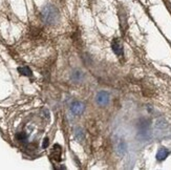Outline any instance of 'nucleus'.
<instances>
[{
	"label": "nucleus",
	"mask_w": 171,
	"mask_h": 170,
	"mask_svg": "<svg viewBox=\"0 0 171 170\" xmlns=\"http://www.w3.org/2000/svg\"><path fill=\"white\" fill-rule=\"evenodd\" d=\"M41 18H42V21H43L45 24L53 25V24H56V23L59 21L60 14H59V11L55 8L54 5H52V4H47V5H45L43 9H42Z\"/></svg>",
	"instance_id": "obj_1"
},
{
	"label": "nucleus",
	"mask_w": 171,
	"mask_h": 170,
	"mask_svg": "<svg viewBox=\"0 0 171 170\" xmlns=\"http://www.w3.org/2000/svg\"><path fill=\"white\" fill-rule=\"evenodd\" d=\"M97 103L99 104V105H107L108 102H109V94L106 93V91H100L97 94Z\"/></svg>",
	"instance_id": "obj_2"
},
{
	"label": "nucleus",
	"mask_w": 171,
	"mask_h": 170,
	"mask_svg": "<svg viewBox=\"0 0 171 170\" xmlns=\"http://www.w3.org/2000/svg\"><path fill=\"white\" fill-rule=\"evenodd\" d=\"M84 109H85L84 104L81 102H78V101L73 102L72 105H70V110H72V112L76 115H81V113L84 112Z\"/></svg>",
	"instance_id": "obj_3"
},
{
	"label": "nucleus",
	"mask_w": 171,
	"mask_h": 170,
	"mask_svg": "<svg viewBox=\"0 0 171 170\" xmlns=\"http://www.w3.org/2000/svg\"><path fill=\"white\" fill-rule=\"evenodd\" d=\"M111 47H112L113 53H115L117 56H119V57L123 56V45H122V43H121V41L119 39L113 40Z\"/></svg>",
	"instance_id": "obj_4"
},
{
	"label": "nucleus",
	"mask_w": 171,
	"mask_h": 170,
	"mask_svg": "<svg viewBox=\"0 0 171 170\" xmlns=\"http://www.w3.org/2000/svg\"><path fill=\"white\" fill-rule=\"evenodd\" d=\"M61 155H62V148L58 144H55L53 150H52V157L54 160L59 162V161H61Z\"/></svg>",
	"instance_id": "obj_5"
},
{
	"label": "nucleus",
	"mask_w": 171,
	"mask_h": 170,
	"mask_svg": "<svg viewBox=\"0 0 171 170\" xmlns=\"http://www.w3.org/2000/svg\"><path fill=\"white\" fill-rule=\"evenodd\" d=\"M170 151L167 149V148H164L162 147L160 150L158 151V153H156V160L158 161H164L166 159V158L169 155Z\"/></svg>",
	"instance_id": "obj_6"
},
{
	"label": "nucleus",
	"mask_w": 171,
	"mask_h": 170,
	"mask_svg": "<svg viewBox=\"0 0 171 170\" xmlns=\"http://www.w3.org/2000/svg\"><path fill=\"white\" fill-rule=\"evenodd\" d=\"M18 72L20 75L22 76H27V77H30L33 74H32V70H30V67H27V66H22V67H19L18 68Z\"/></svg>",
	"instance_id": "obj_7"
},
{
	"label": "nucleus",
	"mask_w": 171,
	"mask_h": 170,
	"mask_svg": "<svg viewBox=\"0 0 171 170\" xmlns=\"http://www.w3.org/2000/svg\"><path fill=\"white\" fill-rule=\"evenodd\" d=\"M82 78H83V74H82V72H80V70H76V72H73L72 75V79L76 82L81 81Z\"/></svg>",
	"instance_id": "obj_8"
},
{
	"label": "nucleus",
	"mask_w": 171,
	"mask_h": 170,
	"mask_svg": "<svg viewBox=\"0 0 171 170\" xmlns=\"http://www.w3.org/2000/svg\"><path fill=\"white\" fill-rule=\"evenodd\" d=\"M75 136L78 141H82L84 140V132H83L81 129H77L75 132Z\"/></svg>",
	"instance_id": "obj_9"
},
{
	"label": "nucleus",
	"mask_w": 171,
	"mask_h": 170,
	"mask_svg": "<svg viewBox=\"0 0 171 170\" xmlns=\"http://www.w3.org/2000/svg\"><path fill=\"white\" fill-rule=\"evenodd\" d=\"M16 138H17V140L20 142H25L27 139V133H24V132H20V133H17Z\"/></svg>",
	"instance_id": "obj_10"
},
{
	"label": "nucleus",
	"mask_w": 171,
	"mask_h": 170,
	"mask_svg": "<svg viewBox=\"0 0 171 170\" xmlns=\"http://www.w3.org/2000/svg\"><path fill=\"white\" fill-rule=\"evenodd\" d=\"M49 145V140L47 138H45L43 140V143H42V148H47Z\"/></svg>",
	"instance_id": "obj_11"
}]
</instances>
